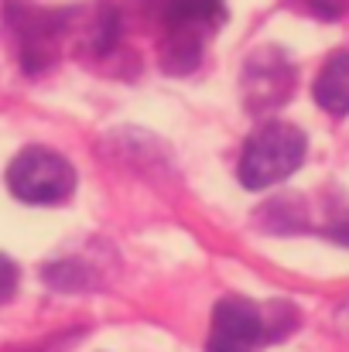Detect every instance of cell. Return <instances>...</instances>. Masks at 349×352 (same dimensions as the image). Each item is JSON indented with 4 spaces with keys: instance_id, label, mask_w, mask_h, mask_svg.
I'll list each match as a JSON object with an SVG mask.
<instances>
[{
    "instance_id": "6da1fadb",
    "label": "cell",
    "mask_w": 349,
    "mask_h": 352,
    "mask_svg": "<svg viewBox=\"0 0 349 352\" xmlns=\"http://www.w3.org/2000/svg\"><path fill=\"white\" fill-rule=\"evenodd\" d=\"M298 315L291 305L274 301V305H257L246 298H220L213 308V325H209V352H257L264 342H274L295 329Z\"/></svg>"
},
{
    "instance_id": "7a4b0ae2",
    "label": "cell",
    "mask_w": 349,
    "mask_h": 352,
    "mask_svg": "<svg viewBox=\"0 0 349 352\" xmlns=\"http://www.w3.org/2000/svg\"><path fill=\"white\" fill-rule=\"evenodd\" d=\"M223 0H158L161 38V69L185 76L199 65L206 38L223 24Z\"/></svg>"
},
{
    "instance_id": "3957f363",
    "label": "cell",
    "mask_w": 349,
    "mask_h": 352,
    "mask_svg": "<svg viewBox=\"0 0 349 352\" xmlns=\"http://www.w3.org/2000/svg\"><path fill=\"white\" fill-rule=\"evenodd\" d=\"M305 151H308V140L295 123H264L243 144L240 168H236L240 185L250 192L281 185L302 168Z\"/></svg>"
},
{
    "instance_id": "277c9868",
    "label": "cell",
    "mask_w": 349,
    "mask_h": 352,
    "mask_svg": "<svg viewBox=\"0 0 349 352\" xmlns=\"http://www.w3.org/2000/svg\"><path fill=\"white\" fill-rule=\"evenodd\" d=\"M7 188L28 206H55L76 192V168L52 147H24L7 168Z\"/></svg>"
},
{
    "instance_id": "5b68a950",
    "label": "cell",
    "mask_w": 349,
    "mask_h": 352,
    "mask_svg": "<svg viewBox=\"0 0 349 352\" xmlns=\"http://www.w3.org/2000/svg\"><path fill=\"white\" fill-rule=\"evenodd\" d=\"M65 17L69 14H62V10H38V7H28V3H10L7 21H10L17 41H21V65H24V72L38 76V72H45L55 62L59 38L69 28Z\"/></svg>"
},
{
    "instance_id": "8992f818",
    "label": "cell",
    "mask_w": 349,
    "mask_h": 352,
    "mask_svg": "<svg viewBox=\"0 0 349 352\" xmlns=\"http://www.w3.org/2000/svg\"><path fill=\"white\" fill-rule=\"evenodd\" d=\"M295 89V69L277 48H260L243 65V100L253 113L281 107Z\"/></svg>"
},
{
    "instance_id": "52a82bcc",
    "label": "cell",
    "mask_w": 349,
    "mask_h": 352,
    "mask_svg": "<svg viewBox=\"0 0 349 352\" xmlns=\"http://www.w3.org/2000/svg\"><path fill=\"white\" fill-rule=\"evenodd\" d=\"M312 93H315V103H319L326 113L346 117L349 113V48L332 52V55L322 62Z\"/></svg>"
},
{
    "instance_id": "ba28073f",
    "label": "cell",
    "mask_w": 349,
    "mask_h": 352,
    "mask_svg": "<svg viewBox=\"0 0 349 352\" xmlns=\"http://www.w3.org/2000/svg\"><path fill=\"white\" fill-rule=\"evenodd\" d=\"M298 7L308 10L312 17H319V21H336L349 10V0H298Z\"/></svg>"
},
{
    "instance_id": "9c48e42d",
    "label": "cell",
    "mask_w": 349,
    "mask_h": 352,
    "mask_svg": "<svg viewBox=\"0 0 349 352\" xmlns=\"http://www.w3.org/2000/svg\"><path fill=\"white\" fill-rule=\"evenodd\" d=\"M14 291H17V267L10 256L0 253V301H10Z\"/></svg>"
}]
</instances>
